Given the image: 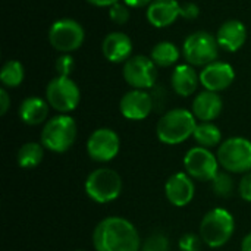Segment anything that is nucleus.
I'll list each match as a JSON object with an SVG mask.
<instances>
[{"label": "nucleus", "mask_w": 251, "mask_h": 251, "mask_svg": "<svg viewBox=\"0 0 251 251\" xmlns=\"http://www.w3.org/2000/svg\"><path fill=\"white\" fill-rule=\"evenodd\" d=\"M96 251H141V238L132 222L122 216L101 219L93 231Z\"/></svg>", "instance_id": "nucleus-1"}, {"label": "nucleus", "mask_w": 251, "mask_h": 251, "mask_svg": "<svg viewBox=\"0 0 251 251\" xmlns=\"http://www.w3.org/2000/svg\"><path fill=\"white\" fill-rule=\"evenodd\" d=\"M197 126V119L191 110L176 107L160 116L156 125L157 140L166 146H178L193 137Z\"/></svg>", "instance_id": "nucleus-2"}, {"label": "nucleus", "mask_w": 251, "mask_h": 251, "mask_svg": "<svg viewBox=\"0 0 251 251\" xmlns=\"http://www.w3.org/2000/svg\"><path fill=\"white\" fill-rule=\"evenodd\" d=\"M78 134L76 122L71 115L59 113L50 118L40 134V143L51 153H66L75 143Z\"/></svg>", "instance_id": "nucleus-3"}, {"label": "nucleus", "mask_w": 251, "mask_h": 251, "mask_svg": "<svg viewBox=\"0 0 251 251\" xmlns=\"http://www.w3.org/2000/svg\"><path fill=\"white\" fill-rule=\"evenodd\" d=\"M235 232V219L232 213L222 207L209 210L200 222V237L210 249H221L229 243Z\"/></svg>", "instance_id": "nucleus-4"}, {"label": "nucleus", "mask_w": 251, "mask_h": 251, "mask_svg": "<svg viewBox=\"0 0 251 251\" xmlns=\"http://www.w3.org/2000/svg\"><path fill=\"white\" fill-rule=\"evenodd\" d=\"M122 178L112 168H97L88 174L84 188L87 196L99 204L112 203L119 199L122 193Z\"/></svg>", "instance_id": "nucleus-5"}, {"label": "nucleus", "mask_w": 251, "mask_h": 251, "mask_svg": "<svg viewBox=\"0 0 251 251\" xmlns=\"http://www.w3.org/2000/svg\"><path fill=\"white\" fill-rule=\"evenodd\" d=\"M218 160L229 174H247L251 171V141L244 137H231L218 147Z\"/></svg>", "instance_id": "nucleus-6"}, {"label": "nucleus", "mask_w": 251, "mask_h": 251, "mask_svg": "<svg viewBox=\"0 0 251 251\" xmlns=\"http://www.w3.org/2000/svg\"><path fill=\"white\" fill-rule=\"evenodd\" d=\"M219 49L215 35L207 31H196L184 40L182 56L191 66L204 68L218 59Z\"/></svg>", "instance_id": "nucleus-7"}, {"label": "nucleus", "mask_w": 251, "mask_h": 251, "mask_svg": "<svg viewBox=\"0 0 251 251\" xmlns=\"http://www.w3.org/2000/svg\"><path fill=\"white\" fill-rule=\"evenodd\" d=\"M46 100L56 112L69 115L78 107L81 101V91L71 76L56 75L46 87Z\"/></svg>", "instance_id": "nucleus-8"}, {"label": "nucleus", "mask_w": 251, "mask_h": 251, "mask_svg": "<svg viewBox=\"0 0 251 251\" xmlns=\"http://www.w3.org/2000/svg\"><path fill=\"white\" fill-rule=\"evenodd\" d=\"M49 43L59 53H72L78 50L85 40L84 26L71 18L54 21L49 28Z\"/></svg>", "instance_id": "nucleus-9"}, {"label": "nucleus", "mask_w": 251, "mask_h": 251, "mask_svg": "<svg viewBox=\"0 0 251 251\" xmlns=\"http://www.w3.org/2000/svg\"><path fill=\"white\" fill-rule=\"evenodd\" d=\"M218 156L206 147H191L184 156V169L194 179L200 182H212L219 174Z\"/></svg>", "instance_id": "nucleus-10"}, {"label": "nucleus", "mask_w": 251, "mask_h": 251, "mask_svg": "<svg viewBox=\"0 0 251 251\" xmlns=\"http://www.w3.org/2000/svg\"><path fill=\"white\" fill-rule=\"evenodd\" d=\"M122 75L125 82L135 90H150L157 81V66L150 56L137 54L124 63Z\"/></svg>", "instance_id": "nucleus-11"}, {"label": "nucleus", "mask_w": 251, "mask_h": 251, "mask_svg": "<svg viewBox=\"0 0 251 251\" xmlns=\"http://www.w3.org/2000/svg\"><path fill=\"white\" fill-rule=\"evenodd\" d=\"M85 149L93 162L107 163L119 154L121 138L116 131L110 128H99L90 134Z\"/></svg>", "instance_id": "nucleus-12"}, {"label": "nucleus", "mask_w": 251, "mask_h": 251, "mask_svg": "<svg viewBox=\"0 0 251 251\" xmlns=\"http://www.w3.org/2000/svg\"><path fill=\"white\" fill-rule=\"evenodd\" d=\"M154 107L153 96L146 90H129L126 91L121 101L119 110L121 115L128 121H144L150 116Z\"/></svg>", "instance_id": "nucleus-13"}, {"label": "nucleus", "mask_w": 251, "mask_h": 251, "mask_svg": "<svg viewBox=\"0 0 251 251\" xmlns=\"http://www.w3.org/2000/svg\"><path fill=\"white\" fill-rule=\"evenodd\" d=\"M235 81V69L231 63L215 60L213 63L204 66L200 72V84L209 91H224L232 85Z\"/></svg>", "instance_id": "nucleus-14"}, {"label": "nucleus", "mask_w": 251, "mask_h": 251, "mask_svg": "<svg viewBox=\"0 0 251 251\" xmlns=\"http://www.w3.org/2000/svg\"><path fill=\"white\" fill-rule=\"evenodd\" d=\"M196 194L194 179L187 172H176L171 175L165 184V196L174 207L188 206Z\"/></svg>", "instance_id": "nucleus-15"}, {"label": "nucleus", "mask_w": 251, "mask_h": 251, "mask_svg": "<svg viewBox=\"0 0 251 251\" xmlns=\"http://www.w3.org/2000/svg\"><path fill=\"white\" fill-rule=\"evenodd\" d=\"M101 53L110 63H125L132 57V40L121 31L109 32L101 41Z\"/></svg>", "instance_id": "nucleus-16"}, {"label": "nucleus", "mask_w": 251, "mask_h": 251, "mask_svg": "<svg viewBox=\"0 0 251 251\" xmlns=\"http://www.w3.org/2000/svg\"><path fill=\"white\" fill-rule=\"evenodd\" d=\"M224 110V100L219 96V93L203 90L200 91L191 106V112L200 122H213L221 116Z\"/></svg>", "instance_id": "nucleus-17"}, {"label": "nucleus", "mask_w": 251, "mask_h": 251, "mask_svg": "<svg viewBox=\"0 0 251 251\" xmlns=\"http://www.w3.org/2000/svg\"><path fill=\"white\" fill-rule=\"evenodd\" d=\"M216 41L222 50L235 53L243 49L247 41V28L240 19H229L219 26L216 32Z\"/></svg>", "instance_id": "nucleus-18"}, {"label": "nucleus", "mask_w": 251, "mask_h": 251, "mask_svg": "<svg viewBox=\"0 0 251 251\" xmlns=\"http://www.w3.org/2000/svg\"><path fill=\"white\" fill-rule=\"evenodd\" d=\"M146 18L156 28H166L181 18V3L176 0H154L146 10Z\"/></svg>", "instance_id": "nucleus-19"}, {"label": "nucleus", "mask_w": 251, "mask_h": 251, "mask_svg": "<svg viewBox=\"0 0 251 251\" xmlns=\"http://www.w3.org/2000/svg\"><path fill=\"white\" fill-rule=\"evenodd\" d=\"M171 84L174 91L181 97L193 96L200 84V74L190 63H179L174 68Z\"/></svg>", "instance_id": "nucleus-20"}, {"label": "nucleus", "mask_w": 251, "mask_h": 251, "mask_svg": "<svg viewBox=\"0 0 251 251\" xmlns=\"http://www.w3.org/2000/svg\"><path fill=\"white\" fill-rule=\"evenodd\" d=\"M49 112H50L49 101L46 99H41L37 96L24 99L18 109L19 119L25 125H29V126H37V125L46 124V121H49L47 119Z\"/></svg>", "instance_id": "nucleus-21"}, {"label": "nucleus", "mask_w": 251, "mask_h": 251, "mask_svg": "<svg viewBox=\"0 0 251 251\" xmlns=\"http://www.w3.org/2000/svg\"><path fill=\"white\" fill-rule=\"evenodd\" d=\"M150 57L156 66L171 68L178 63L181 57V51L172 41H160L151 49Z\"/></svg>", "instance_id": "nucleus-22"}, {"label": "nucleus", "mask_w": 251, "mask_h": 251, "mask_svg": "<svg viewBox=\"0 0 251 251\" xmlns=\"http://www.w3.org/2000/svg\"><path fill=\"white\" fill-rule=\"evenodd\" d=\"M44 146L41 143H35V141H29L25 143L24 146L19 147L18 153H16V162L18 166L22 169H34L37 168L43 157H44Z\"/></svg>", "instance_id": "nucleus-23"}, {"label": "nucleus", "mask_w": 251, "mask_h": 251, "mask_svg": "<svg viewBox=\"0 0 251 251\" xmlns=\"http://www.w3.org/2000/svg\"><path fill=\"white\" fill-rule=\"evenodd\" d=\"M193 138L199 146L212 150L213 147H219L222 144V131L213 122H200L196 126Z\"/></svg>", "instance_id": "nucleus-24"}, {"label": "nucleus", "mask_w": 251, "mask_h": 251, "mask_svg": "<svg viewBox=\"0 0 251 251\" xmlns=\"http://www.w3.org/2000/svg\"><path fill=\"white\" fill-rule=\"evenodd\" d=\"M25 78V68L19 60L10 59L4 62L0 71V81L6 88H16L24 82Z\"/></svg>", "instance_id": "nucleus-25"}, {"label": "nucleus", "mask_w": 251, "mask_h": 251, "mask_svg": "<svg viewBox=\"0 0 251 251\" xmlns=\"http://www.w3.org/2000/svg\"><path fill=\"white\" fill-rule=\"evenodd\" d=\"M212 191L215 193L216 197H221V199H229L232 197L234 191H235V182H234V178H232V174L224 171L213 178L212 181Z\"/></svg>", "instance_id": "nucleus-26"}, {"label": "nucleus", "mask_w": 251, "mask_h": 251, "mask_svg": "<svg viewBox=\"0 0 251 251\" xmlns=\"http://www.w3.org/2000/svg\"><path fill=\"white\" fill-rule=\"evenodd\" d=\"M141 251H171L169 238L160 232H154L143 241Z\"/></svg>", "instance_id": "nucleus-27"}, {"label": "nucleus", "mask_w": 251, "mask_h": 251, "mask_svg": "<svg viewBox=\"0 0 251 251\" xmlns=\"http://www.w3.org/2000/svg\"><path fill=\"white\" fill-rule=\"evenodd\" d=\"M131 7L128 4H125L124 1L115 3L113 6L109 7V18L113 24L118 25H125L129 18H131Z\"/></svg>", "instance_id": "nucleus-28"}, {"label": "nucleus", "mask_w": 251, "mask_h": 251, "mask_svg": "<svg viewBox=\"0 0 251 251\" xmlns=\"http://www.w3.org/2000/svg\"><path fill=\"white\" fill-rule=\"evenodd\" d=\"M54 68H56L57 75H60V76H71L72 71L75 69V60L71 56V53H62L56 59Z\"/></svg>", "instance_id": "nucleus-29"}, {"label": "nucleus", "mask_w": 251, "mask_h": 251, "mask_svg": "<svg viewBox=\"0 0 251 251\" xmlns=\"http://www.w3.org/2000/svg\"><path fill=\"white\" fill-rule=\"evenodd\" d=\"M203 240L200 235L197 234H184L179 241H178V247L181 251H201L203 247Z\"/></svg>", "instance_id": "nucleus-30"}, {"label": "nucleus", "mask_w": 251, "mask_h": 251, "mask_svg": "<svg viewBox=\"0 0 251 251\" xmlns=\"http://www.w3.org/2000/svg\"><path fill=\"white\" fill-rule=\"evenodd\" d=\"M237 190H238L240 197H241L244 201L251 203V171L243 175V178H241L240 182H238Z\"/></svg>", "instance_id": "nucleus-31"}, {"label": "nucleus", "mask_w": 251, "mask_h": 251, "mask_svg": "<svg viewBox=\"0 0 251 251\" xmlns=\"http://www.w3.org/2000/svg\"><path fill=\"white\" fill-rule=\"evenodd\" d=\"M199 15H200V7L196 3L188 1V3L181 4V18L193 21V19H197Z\"/></svg>", "instance_id": "nucleus-32"}, {"label": "nucleus", "mask_w": 251, "mask_h": 251, "mask_svg": "<svg viewBox=\"0 0 251 251\" xmlns=\"http://www.w3.org/2000/svg\"><path fill=\"white\" fill-rule=\"evenodd\" d=\"M10 107V97H9V93L6 91V88H0V115H6L7 110Z\"/></svg>", "instance_id": "nucleus-33"}, {"label": "nucleus", "mask_w": 251, "mask_h": 251, "mask_svg": "<svg viewBox=\"0 0 251 251\" xmlns=\"http://www.w3.org/2000/svg\"><path fill=\"white\" fill-rule=\"evenodd\" d=\"M125 4H128L129 7H149L154 0H122Z\"/></svg>", "instance_id": "nucleus-34"}, {"label": "nucleus", "mask_w": 251, "mask_h": 251, "mask_svg": "<svg viewBox=\"0 0 251 251\" xmlns=\"http://www.w3.org/2000/svg\"><path fill=\"white\" fill-rule=\"evenodd\" d=\"M90 4L97 6V7H110L115 3H119L121 0H87Z\"/></svg>", "instance_id": "nucleus-35"}, {"label": "nucleus", "mask_w": 251, "mask_h": 251, "mask_svg": "<svg viewBox=\"0 0 251 251\" xmlns=\"http://www.w3.org/2000/svg\"><path fill=\"white\" fill-rule=\"evenodd\" d=\"M241 251H251V232L243 238V241H241Z\"/></svg>", "instance_id": "nucleus-36"}, {"label": "nucleus", "mask_w": 251, "mask_h": 251, "mask_svg": "<svg viewBox=\"0 0 251 251\" xmlns=\"http://www.w3.org/2000/svg\"><path fill=\"white\" fill-rule=\"evenodd\" d=\"M74 251H84V250H74Z\"/></svg>", "instance_id": "nucleus-37"}]
</instances>
